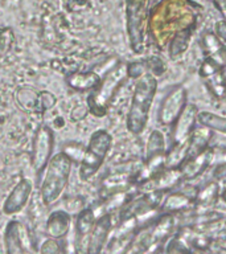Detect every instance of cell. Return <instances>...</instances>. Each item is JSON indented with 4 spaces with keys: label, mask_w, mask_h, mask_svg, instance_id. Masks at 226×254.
<instances>
[{
    "label": "cell",
    "mask_w": 226,
    "mask_h": 254,
    "mask_svg": "<svg viewBox=\"0 0 226 254\" xmlns=\"http://www.w3.org/2000/svg\"><path fill=\"white\" fill-rule=\"evenodd\" d=\"M205 85L214 98L222 99L226 97V81L222 78L221 71L217 73V74L212 75L209 78H206Z\"/></svg>",
    "instance_id": "d4e9b609"
},
{
    "label": "cell",
    "mask_w": 226,
    "mask_h": 254,
    "mask_svg": "<svg viewBox=\"0 0 226 254\" xmlns=\"http://www.w3.org/2000/svg\"><path fill=\"white\" fill-rule=\"evenodd\" d=\"M97 220L95 217V212L91 208H85L81 212H78L77 220L74 224V233H75V245H77V252H78L79 246L82 245L83 242H89V236L90 232L94 226V222Z\"/></svg>",
    "instance_id": "5bb4252c"
},
{
    "label": "cell",
    "mask_w": 226,
    "mask_h": 254,
    "mask_svg": "<svg viewBox=\"0 0 226 254\" xmlns=\"http://www.w3.org/2000/svg\"><path fill=\"white\" fill-rule=\"evenodd\" d=\"M197 125L206 127L213 132L226 135V115L213 111H198Z\"/></svg>",
    "instance_id": "7402d4cb"
},
{
    "label": "cell",
    "mask_w": 226,
    "mask_h": 254,
    "mask_svg": "<svg viewBox=\"0 0 226 254\" xmlns=\"http://www.w3.org/2000/svg\"><path fill=\"white\" fill-rule=\"evenodd\" d=\"M71 166H73V159L65 151H61L51 158L45 168L47 174L40 188L43 202L47 206L53 205L61 197L63 190L69 183Z\"/></svg>",
    "instance_id": "3957f363"
},
{
    "label": "cell",
    "mask_w": 226,
    "mask_h": 254,
    "mask_svg": "<svg viewBox=\"0 0 226 254\" xmlns=\"http://www.w3.org/2000/svg\"><path fill=\"white\" fill-rule=\"evenodd\" d=\"M174 214L163 213L160 217L151 224V236H152V246L160 245L163 241L172 234L174 228Z\"/></svg>",
    "instance_id": "ac0fdd59"
},
{
    "label": "cell",
    "mask_w": 226,
    "mask_h": 254,
    "mask_svg": "<svg viewBox=\"0 0 226 254\" xmlns=\"http://www.w3.org/2000/svg\"><path fill=\"white\" fill-rule=\"evenodd\" d=\"M196 27H188L174 32L168 40V55L172 60L180 59L190 47V41L193 37Z\"/></svg>",
    "instance_id": "9a60e30c"
},
{
    "label": "cell",
    "mask_w": 226,
    "mask_h": 254,
    "mask_svg": "<svg viewBox=\"0 0 226 254\" xmlns=\"http://www.w3.org/2000/svg\"><path fill=\"white\" fill-rule=\"evenodd\" d=\"M167 140L166 136L160 130L151 131L148 140L146 144V155H144V160H150V159L159 158V156H164L167 152Z\"/></svg>",
    "instance_id": "603a6c76"
},
{
    "label": "cell",
    "mask_w": 226,
    "mask_h": 254,
    "mask_svg": "<svg viewBox=\"0 0 226 254\" xmlns=\"http://www.w3.org/2000/svg\"><path fill=\"white\" fill-rule=\"evenodd\" d=\"M156 91H158V78L154 74L147 71L136 79L126 121L127 128L131 134H142L147 127Z\"/></svg>",
    "instance_id": "7a4b0ae2"
},
{
    "label": "cell",
    "mask_w": 226,
    "mask_h": 254,
    "mask_svg": "<svg viewBox=\"0 0 226 254\" xmlns=\"http://www.w3.org/2000/svg\"><path fill=\"white\" fill-rule=\"evenodd\" d=\"M66 82L71 89H75V90H93L101 82V77L97 71L73 73V74L66 75Z\"/></svg>",
    "instance_id": "44dd1931"
},
{
    "label": "cell",
    "mask_w": 226,
    "mask_h": 254,
    "mask_svg": "<svg viewBox=\"0 0 226 254\" xmlns=\"http://www.w3.org/2000/svg\"><path fill=\"white\" fill-rule=\"evenodd\" d=\"M144 73H147V67L144 63H131L127 64V75L130 78L138 79Z\"/></svg>",
    "instance_id": "f1b7e54d"
},
{
    "label": "cell",
    "mask_w": 226,
    "mask_h": 254,
    "mask_svg": "<svg viewBox=\"0 0 226 254\" xmlns=\"http://www.w3.org/2000/svg\"><path fill=\"white\" fill-rule=\"evenodd\" d=\"M194 206V200L189 197L181 190H176V192H170V193L164 194L163 201L160 204L159 209L162 210L163 213H185L190 208Z\"/></svg>",
    "instance_id": "4fadbf2b"
},
{
    "label": "cell",
    "mask_w": 226,
    "mask_h": 254,
    "mask_svg": "<svg viewBox=\"0 0 226 254\" xmlns=\"http://www.w3.org/2000/svg\"><path fill=\"white\" fill-rule=\"evenodd\" d=\"M198 109L193 103H186L185 109L174 121L172 131V144H184L197 126Z\"/></svg>",
    "instance_id": "9c48e42d"
},
{
    "label": "cell",
    "mask_w": 226,
    "mask_h": 254,
    "mask_svg": "<svg viewBox=\"0 0 226 254\" xmlns=\"http://www.w3.org/2000/svg\"><path fill=\"white\" fill-rule=\"evenodd\" d=\"M59 245L58 242L56 241V238H51V240H48L45 244L43 245V248H41V252L43 253H58L59 252Z\"/></svg>",
    "instance_id": "4dcf8cb0"
},
{
    "label": "cell",
    "mask_w": 226,
    "mask_h": 254,
    "mask_svg": "<svg viewBox=\"0 0 226 254\" xmlns=\"http://www.w3.org/2000/svg\"><path fill=\"white\" fill-rule=\"evenodd\" d=\"M144 64H146L147 71L151 73V74H154L156 78L164 74V71L167 69L166 63L160 57H158V56H151V57H148L144 61Z\"/></svg>",
    "instance_id": "83f0119b"
},
{
    "label": "cell",
    "mask_w": 226,
    "mask_h": 254,
    "mask_svg": "<svg viewBox=\"0 0 226 254\" xmlns=\"http://www.w3.org/2000/svg\"><path fill=\"white\" fill-rule=\"evenodd\" d=\"M197 4L190 0H162L152 9L150 28L158 41H168L174 32L197 27Z\"/></svg>",
    "instance_id": "6da1fadb"
},
{
    "label": "cell",
    "mask_w": 226,
    "mask_h": 254,
    "mask_svg": "<svg viewBox=\"0 0 226 254\" xmlns=\"http://www.w3.org/2000/svg\"><path fill=\"white\" fill-rule=\"evenodd\" d=\"M70 229V214L65 210H55L49 214L47 221V234L51 238L65 237Z\"/></svg>",
    "instance_id": "2e32d148"
},
{
    "label": "cell",
    "mask_w": 226,
    "mask_h": 254,
    "mask_svg": "<svg viewBox=\"0 0 226 254\" xmlns=\"http://www.w3.org/2000/svg\"><path fill=\"white\" fill-rule=\"evenodd\" d=\"M188 103V91L182 85H177L170 89V93L163 99L159 109L158 119L163 126H172L178 118Z\"/></svg>",
    "instance_id": "ba28073f"
},
{
    "label": "cell",
    "mask_w": 226,
    "mask_h": 254,
    "mask_svg": "<svg viewBox=\"0 0 226 254\" xmlns=\"http://www.w3.org/2000/svg\"><path fill=\"white\" fill-rule=\"evenodd\" d=\"M213 32L218 36V39L226 45V19L218 20L217 23L214 24Z\"/></svg>",
    "instance_id": "f546056e"
},
{
    "label": "cell",
    "mask_w": 226,
    "mask_h": 254,
    "mask_svg": "<svg viewBox=\"0 0 226 254\" xmlns=\"http://www.w3.org/2000/svg\"><path fill=\"white\" fill-rule=\"evenodd\" d=\"M213 1H216L222 9H226V0H213Z\"/></svg>",
    "instance_id": "d6a6232c"
},
{
    "label": "cell",
    "mask_w": 226,
    "mask_h": 254,
    "mask_svg": "<svg viewBox=\"0 0 226 254\" xmlns=\"http://www.w3.org/2000/svg\"><path fill=\"white\" fill-rule=\"evenodd\" d=\"M127 77V65L124 64H116L113 69L107 71L105 78L101 79L98 86L93 89L90 95L87 97V107L91 114L98 118L106 115L115 91L118 90Z\"/></svg>",
    "instance_id": "277c9868"
},
{
    "label": "cell",
    "mask_w": 226,
    "mask_h": 254,
    "mask_svg": "<svg viewBox=\"0 0 226 254\" xmlns=\"http://www.w3.org/2000/svg\"><path fill=\"white\" fill-rule=\"evenodd\" d=\"M222 66H224V64L220 61V59H218L217 56H206V59L204 60L201 65H200L198 74H200L201 78L206 79L209 78V77H212V75L220 73Z\"/></svg>",
    "instance_id": "cb8c5ba5"
},
{
    "label": "cell",
    "mask_w": 226,
    "mask_h": 254,
    "mask_svg": "<svg viewBox=\"0 0 226 254\" xmlns=\"http://www.w3.org/2000/svg\"><path fill=\"white\" fill-rule=\"evenodd\" d=\"M32 193V183L28 179H21L12 192L8 194L3 205V212L8 216L15 214L27 205L28 198Z\"/></svg>",
    "instance_id": "7c38bea8"
},
{
    "label": "cell",
    "mask_w": 226,
    "mask_h": 254,
    "mask_svg": "<svg viewBox=\"0 0 226 254\" xmlns=\"http://www.w3.org/2000/svg\"><path fill=\"white\" fill-rule=\"evenodd\" d=\"M214 180L220 182H225L226 180V163H220L213 171Z\"/></svg>",
    "instance_id": "1f68e13d"
},
{
    "label": "cell",
    "mask_w": 226,
    "mask_h": 254,
    "mask_svg": "<svg viewBox=\"0 0 226 254\" xmlns=\"http://www.w3.org/2000/svg\"><path fill=\"white\" fill-rule=\"evenodd\" d=\"M147 4L148 0H126V29L131 49L136 55L146 51Z\"/></svg>",
    "instance_id": "8992f818"
},
{
    "label": "cell",
    "mask_w": 226,
    "mask_h": 254,
    "mask_svg": "<svg viewBox=\"0 0 226 254\" xmlns=\"http://www.w3.org/2000/svg\"><path fill=\"white\" fill-rule=\"evenodd\" d=\"M220 183L217 180H212L202 190H198L197 196L194 198V206L201 209H210L220 200Z\"/></svg>",
    "instance_id": "ffe728a7"
},
{
    "label": "cell",
    "mask_w": 226,
    "mask_h": 254,
    "mask_svg": "<svg viewBox=\"0 0 226 254\" xmlns=\"http://www.w3.org/2000/svg\"><path fill=\"white\" fill-rule=\"evenodd\" d=\"M164 250L167 253H185V252H190L192 249H190L186 240H184L180 234H177V236L170 238Z\"/></svg>",
    "instance_id": "4316f807"
},
{
    "label": "cell",
    "mask_w": 226,
    "mask_h": 254,
    "mask_svg": "<svg viewBox=\"0 0 226 254\" xmlns=\"http://www.w3.org/2000/svg\"><path fill=\"white\" fill-rule=\"evenodd\" d=\"M214 160V150L208 147L205 151H202L198 155L185 158L178 164V171L181 174L182 180H193L202 175Z\"/></svg>",
    "instance_id": "30bf717a"
},
{
    "label": "cell",
    "mask_w": 226,
    "mask_h": 254,
    "mask_svg": "<svg viewBox=\"0 0 226 254\" xmlns=\"http://www.w3.org/2000/svg\"><path fill=\"white\" fill-rule=\"evenodd\" d=\"M113 146V136L106 130H97L90 136L87 148L81 156L79 178L89 180L102 167L109 151Z\"/></svg>",
    "instance_id": "5b68a950"
},
{
    "label": "cell",
    "mask_w": 226,
    "mask_h": 254,
    "mask_svg": "<svg viewBox=\"0 0 226 254\" xmlns=\"http://www.w3.org/2000/svg\"><path fill=\"white\" fill-rule=\"evenodd\" d=\"M201 44L206 56L216 55L224 47V43L218 39V36L214 32H206L205 35L202 36Z\"/></svg>",
    "instance_id": "484cf974"
},
{
    "label": "cell",
    "mask_w": 226,
    "mask_h": 254,
    "mask_svg": "<svg viewBox=\"0 0 226 254\" xmlns=\"http://www.w3.org/2000/svg\"><path fill=\"white\" fill-rule=\"evenodd\" d=\"M221 75H222V78H224L226 81V64H225V65H224V66H222Z\"/></svg>",
    "instance_id": "836d02e7"
},
{
    "label": "cell",
    "mask_w": 226,
    "mask_h": 254,
    "mask_svg": "<svg viewBox=\"0 0 226 254\" xmlns=\"http://www.w3.org/2000/svg\"><path fill=\"white\" fill-rule=\"evenodd\" d=\"M4 244L5 250L9 254H20L24 252L23 238H21V225L19 221L12 220L5 226L4 233Z\"/></svg>",
    "instance_id": "d6986e66"
},
{
    "label": "cell",
    "mask_w": 226,
    "mask_h": 254,
    "mask_svg": "<svg viewBox=\"0 0 226 254\" xmlns=\"http://www.w3.org/2000/svg\"><path fill=\"white\" fill-rule=\"evenodd\" d=\"M111 226H113V220H111V213H103L98 220H95L94 226L89 236V242H87L86 253H101L103 250V246L106 245L107 238L110 234Z\"/></svg>",
    "instance_id": "8fae6325"
},
{
    "label": "cell",
    "mask_w": 226,
    "mask_h": 254,
    "mask_svg": "<svg viewBox=\"0 0 226 254\" xmlns=\"http://www.w3.org/2000/svg\"><path fill=\"white\" fill-rule=\"evenodd\" d=\"M212 135H213V131H210L209 128L197 125L193 132L190 134L188 142H186L185 158H190V156H194V155H198L202 151H205L209 147Z\"/></svg>",
    "instance_id": "e0dca14e"
},
{
    "label": "cell",
    "mask_w": 226,
    "mask_h": 254,
    "mask_svg": "<svg viewBox=\"0 0 226 254\" xmlns=\"http://www.w3.org/2000/svg\"><path fill=\"white\" fill-rule=\"evenodd\" d=\"M55 147V134L49 126L41 125L36 131L32 146V164L37 176V184L40 186V176L45 171L48 163L51 160Z\"/></svg>",
    "instance_id": "52a82bcc"
}]
</instances>
